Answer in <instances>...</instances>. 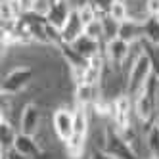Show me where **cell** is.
<instances>
[{
	"label": "cell",
	"mask_w": 159,
	"mask_h": 159,
	"mask_svg": "<svg viewBox=\"0 0 159 159\" xmlns=\"http://www.w3.org/2000/svg\"><path fill=\"white\" fill-rule=\"evenodd\" d=\"M155 102H157V111H159V79H157V86H155Z\"/></svg>",
	"instance_id": "obj_26"
},
{
	"label": "cell",
	"mask_w": 159,
	"mask_h": 159,
	"mask_svg": "<svg viewBox=\"0 0 159 159\" xmlns=\"http://www.w3.org/2000/svg\"><path fill=\"white\" fill-rule=\"evenodd\" d=\"M73 12V4H71V0H58L56 4H52V8L48 10V14H46V21L56 27L58 31L63 29V25L67 23V19H69Z\"/></svg>",
	"instance_id": "obj_8"
},
{
	"label": "cell",
	"mask_w": 159,
	"mask_h": 159,
	"mask_svg": "<svg viewBox=\"0 0 159 159\" xmlns=\"http://www.w3.org/2000/svg\"><path fill=\"white\" fill-rule=\"evenodd\" d=\"M104 150L115 159H140L136 148L113 125H107L104 130Z\"/></svg>",
	"instance_id": "obj_1"
},
{
	"label": "cell",
	"mask_w": 159,
	"mask_h": 159,
	"mask_svg": "<svg viewBox=\"0 0 159 159\" xmlns=\"http://www.w3.org/2000/svg\"><path fill=\"white\" fill-rule=\"evenodd\" d=\"M153 73H155V63H153L152 54L148 52V48H146V52L134 61L132 69L129 71V77H127V94L134 96L148 83V79H150Z\"/></svg>",
	"instance_id": "obj_2"
},
{
	"label": "cell",
	"mask_w": 159,
	"mask_h": 159,
	"mask_svg": "<svg viewBox=\"0 0 159 159\" xmlns=\"http://www.w3.org/2000/svg\"><path fill=\"white\" fill-rule=\"evenodd\" d=\"M84 142H86V136H79V134H73L67 142H63L65 146V152L71 159H79L84 152Z\"/></svg>",
	"instance_id": "obj_18"
},
{
	"label": "cell",
	"mask_w": 159,
	"mask_h": 159,
	"mask_svg": "<svg viewBox=\"0 0 159 159\" xmlns=\"http://www.w3.org/2000/svg\"><path fill=\"white\" fill-rule=\"evenodd\" d=\"M157 17H159V14H157Z\"/></svg>",
	"instance_id": "obj_28"
},
{
	"label": "cell",
	"mask_w": 159,
	"mask_h": 159,
	"mask_svg": "<svg viewBox=\"0 0 159 159\" xmlns=\"http://www.w3.org/2000/svg\"><path fill=\"white\" fill-rule=\"evenodd\" d=\"M14 150H17L19 153H23L31 159H42L44 157V150L39 144V140L35 138V134H25V132H17L16 142H14Z\"/></svg>",
	"instance_id": "obj_7"
},
{
	"label": "cell",
	"mask_w": 159,
	"mask_h": 159,
	"mask_svg": "<svg viewBox=\"0 0 159 159\" xmlns=\"http://www.w3.org/2000/svg\"><path fill=\"white\" fill-rule=\"evenodd\" d=\"M16 136H17V130L14 129V125L2 115V119H0V144H2V152L12 150Z\"/></svg>",
	"instance_id": "obj_15"
},
{
	"label": "cell",
	"mask_w": 159,
	"mask_h": 159,
	"mask_svg": "<svg viewBox=\"0 0 159 159\" xmlns=\"http://www.w3.org/2000/svg\"><path fill=\"white\" fill-rule=\"evenodd\" d=\"M129 52H130V44L125 42L123 39H113L111 42L104 44V54H106L107 63L119 73H121L125 61L129 58Z\"/></svg>",
	"instance_id": "obj_5"
},
{
	"label": "cell",
	"mask_w": 159,
	"mask_h": 159,
	"mask_svg": "<svg viewBox=\"0 0 159 159\" xmlns=\"http://www.w3.org/2000/svg\"><path fill=\"white\" fill-rule=\"evenodd\" d=\"M0 159H10V157H8V153H6V152H2V157H0Z\"/></svg>",
	"instance_id": "obj_27"
},
{
	"label": "cell",
	"mask_w": 159,
	"mask_h": 159,
	"mask_svg": "<svg viewBox=\"0 0 159 159\" xmlns=\"http://www.w3.org/2000/svg\"><path fill=\"white\" fill-rule=\"evenodd\" d=\"M90 159H115V157H111L104 148H102V150H96V148H94L92 153H90Z\"/></svg>",
	"instance_id": "obj_24"
},
{
	"label": "cell",
	"mask_w": 159,
	"mask_h": 159,
	"mask_svg": "<svg viewBox=\"0 0 159 159\" xmlns=\"http://www.w3.org/2000/svg\"><path fill=\"white\" fill-rule=\"evenodd\" d=\"M40 107L35 104V102H29L25 104L23 111L19 115V132H25V134H37L39 127H40Z\"/></svg>",
	"instance_id": "obj_6"
},
{
	"label": "cell",
	"mask_w": 159,
	"mask_h": 159,
	"mask_svg": "<svg viewBox=\"0 0 159 159\" xmlns=\"http://www.w3.org/2000/svg\"><path fill=\"white\" fill-rule=\"evenodd\" d=\"M16 4H17V8H19L21 16H23V14H27V12H33V10H35L37 0H16Z\"/></svg>",
	"instance_id": "obj_23"
},
{
	"label": "cell",
	"mask_w": 159,
	"mask_h": 159,
	"mask_svg": "<svg viewBox=\"0 0 159 159\" xmlns=\"http://www.w3.org/2000/svg\"><path fill=\"white\" fill-rule=\"evenodd\" d=\"M73 119H75V132L79 136H86L88 134V127H90V119H88V107L79 106L73 109Z\"/></svg>",
	"instance_id": "obj_16"
},
{
	"label": "cell",
	"mask_w": 159,
	"mask_h": 159,
	"mask_svg": "<svg viewBox=\"0 0 159 159\" xmlns=\"http://www.w3.org/2000/svg\"><path fill=\"white\" fill-rule=\"evenodd\" d=\"M84 35H88L90 39H94V40L104 44V27H102V19L100 17L84 27Z\"/></svg>",
	"instance_id": "obj_21"
},
{
	"label": "cell",
	"mask_w": 159,
	"mask_h": 159,
	"mask_svg": "<svg viewBox=\"0 0 159 159\" xmlns=\"http://www.w3.org/2000/svg\"><path fill=\"white\" fill-rule=\"evenodd\" d=\"M100 19H102V27H104V44L111 42L113 39H119V27H121L119 21L113 19L109 14L102 16Z\"/></svg>",
	"instance_id": "obj_17"
},
{
	"label": "cell",
	"mask_w": 159,
	"mask_h": 159,
	"mask_svg": "<svg viewBox=\"0 0 159 159\" xmlns=\"http://www.w3.org/2000/svg\"><path fill=\"white\" fill-rule=\"evenodd\" d=\"M52 127H54L56 136H58L61 142H67L75 132L73 111L69 107H58L52 115Z\"/></svg>",
	"instance_id": "obj_4"
},
{
	"label": "cell",
	"mask_w": 159,
	"mask_h": 159,
	"mask_svg": "<svg viewBox=\"0 0 159 159\" xmlns=\"http://www.w3.org/2000/svg\"><path fill=\"white\" fill-rule=\"evenodd\" d=\"M84 23H83V19L81 16H79V12L73 8V12L69 16V19H67V23L63 25V29L60 31L61 33V42H75L81 35H84Z\"/></svg>",
	"instance_id": "obj_9"
},
{
	"label": "cell",
	"mask_w": 159,
	"mask_h": 159,
	"mask_svg": "<svg viewBox=\"0 0 159 159\" xmlns=\"http://www.w3.org/2000/svg\"><path fill=\"white\" fill-rule=\"evenodd\" d=\"M71 44H73V48L81 54L84 60H92V58H96V56L104 54V44L94 40V39H90L88 35H81Z\"/></svg>",
	"instance_id": "obj_10"
},
{
	"label": "cell",
	"mask_w": 159,
	"mask_h": 159,
	"mask_svg": "<svg viewBox=\"0 0 159 159\" xmlns=\"http://www.w3.org/2000/svg\"><path fill=\"white\" fill-rule=\"evenodd\" d=\"M58 50L63 56L65 63L69 65V69H81V67H86L88 65V60H84L83 56L73 48V44H69V42H60L58 44Z\"/></svg>",
	"instance_id": "obj_12"
},
{
	"label": "cell",
	"mask_w": 159,
	"mask_h": 159,
	"mask_svg": "<svg viewBox=\"0 0 159 159\" xmlns=\"http://www.w3.org/2000/svg\"><path fill=\"white\" fill-rule=\"evenodd\" d=\"M33 77H35V69L29 65H17L12 71L6 75V79L2 81V94L6 96H14L19 94L31 84Z\"/></svg>",
	"instance_id": "obj_3"
},
{
	"label": "cell",
	"mask_w": 159,
	"mask_h": 159,
	"mask_svg": "<svg viewBox=\"0 0 159 159\" xmlns=\"http://www.w3.org/2000/svg\"><path fill=\"white\" fill-rule=\"evenodd\" d=\"M157 119H159V115H157Z\"/></svg>",
	"instance_id": "obj_29"
},
{
	"label": "cell",
	"mask_w": 159,
	"mask_h": 159,
	"mask_svg": "<svg viewBox=\"0 0 159 159\" xmlns=\"http://www.w3.org/2000/svg\"><path fill=\"white\" fill-rule=\"evenodd\" d=\"M119 39H123L125 42H138L144 39V27L142 23H138V21H132V19H127L123 21L121 27H119Z\"/></svg>",
	"instance_id": "obj_13"
},
{
	"label": "cell",
	"mask_w": 159,
	"mask_h": 159,
	"mask_svg": "<svg viewBox=\"0 0 159 159\" xmlns=\"http://www.w3.org/2000/svg\"><path fill=\"white\" fill-rule=\"evenodd\" d=\"M100 84H75V100L79 106H84V107H92L96 102L102 98L100 96Z\"/></svg>",
	"instance_id": "obj_11"
},
{
	"label": "cell",
	"mask_w": 159,
	"mask_h": 159,
	"mask_svg": "<svg viewBox=\"0 0 159 159\" xmlns=\"http://www.w3.org/2000/svg\"><path fill=\"white\" fill-rule=\"evenodd\" d=\"M146 144L152 153V159H159V123H153L152 127H148Z\"/></svg>",
	"instance_id": "obj_19"
},
{
	"label": "cell",
	"mask_w": 159,
	"mask_h": 159,
	"mask_svg": "<svg viewBox=\"0 0 159 159\" xmlns=\"http://www.w3.org/2000/svg\"><path fill=\"white\" fill-rule=\"evenodd\" d=\"M109 16L113 19H117L119 23L127 21L129 19V6H127V2H125V0H115L113 6H111V10H109Z\"/></svg>",
	"instance_id": "obj_20"
},
{
	"label": "cell",
	"mask_w": 159,
	"mask_h": 159,
	"mask_svg": "<svg viewBox=\"0 0 159 159\" xmlns=\"http://www.w3.org/2000/svg\"><path fill=\"white\" fill-rule=\"evenodd\" d=\"M148 14L150 16L159 14V0H148Z\"/></svg>",
	"instance_id": "obj_25"
},
{
	"label": "cell",
	"mask_w": 159,
	"mask_h": 159,
	"mask_svg": "<svg viewBox=\"0 0 159 159\" xmlns=\"http://www.w3.org/2000/svg\"><path fill=\"white\" fill-rule=\"evenodd\" d=\"M144 40L153 48H159V17L157 16H150L144 23Z\"/></svg>",
	"instance_id": "obj_14"
},
{
	"label": "cell",
	"mask_w": 159,
	"mask_h": 159,
	"mask_svg": "<svg viewBox=\"0 0 159 159\" xmlns=\"http://www.w3.org/2000/svg\"><path fill=\"white\" fill-rule=\"evenodd\" d=\"M90 2H92V6L96 8L98 16L102 17V16L109 14V10H111V6H113V2H115V0H90Z\"/></svg>",
	"instance_id": "obj_22"
}]
</instances>
